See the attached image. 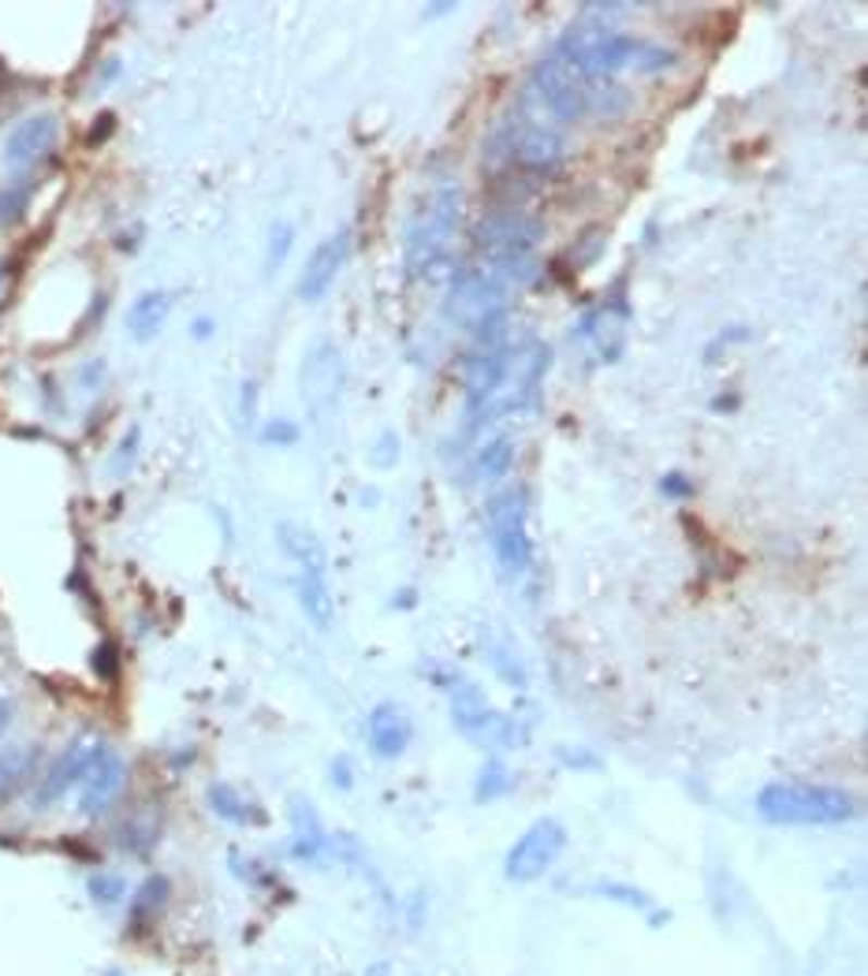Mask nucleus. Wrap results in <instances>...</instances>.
<instances>
[{
	"label": "nucleus",
	"mask_w": 868,
	"mask_h": 976,
	"mask_svg": "<svg viewBox=\"0 0 868 976\" xmlns=\"http://www.w3.org/2000/svg\"><path fill=\"white\" fill-rule=\"evenodd\" d=\"M38 760H41V749L30 742L0 749V805L15 802V797L30 786L34 771H38Z\"/></svg>",
	"instance_id": "obj_18"
},
{
	"label": "nucleus",
	"mask_w": 868,
	"mask_h": 976,
	"mask_svg": "<svg viewBox=\"0 0 868 976\" xmlns=\"http://www.w3.org/2000/svg\"><path fill=\"white\" fill-rule=\"evenodd\" d=\"M254 406H258V385H254V380H246V385H243V403H239V411H243V422H254Z\"/></svg>",
	"instance_id": "obj_40"
},
{
	"label": "nucleus",
	"mask_w": 868,
	"mask_h": 976,
	"mask_svg": "<svg viewBox=\"0 0 868 976\" xmlns=\"http://www.w3.org/2000/svg\"><path fill=\"white\" fill-rule=\"evenodd\" d=\"M660 488H663V496H671V500H689V496H694V481H689L686 474H668L660 481Z\"/></svg>",
	"instance_id": "obj_37"
},
{
	"label": "nucleus",
	"mask_w": 868,
	"mask_h": 976,
	"mask_svg": "<svg viewBox=\"0 0 868 976\" xmlns=\"http://www.w3.org/2000/svg\"><path fill=\"white\" fill-rule=\"evenodd\" d=\"M560 760L566 768H589V771L600 768V757H592V753H586V749H563Z\"/></svg>",
	"instance_id": "obj_38"
},
{
	"label": "nucleus",
	"mask_w": 868,
	"mask_h": 976,
	"mask_svg": "<svg viewBox=\"0 0 868 976\" xmlns=\"http://www.w3.org/2000/svg\"><path fill=\"white\" fill-rule=\"evenodd\" d=\"M101 377H105V362H101V358L86 362V366H83V388H86V392L101 388Z\"/></svg>",
	"instance_id": "obj_39"
},
{
	"label": "nucleus",
	"mask_w": 868,
	"mask_h": 976,
	"mask_svg": "<svg viewBox=\"0 0 868 976\" xmlns=\"http://www.w3.org/2000/svg\"><path fill=\"white\" fill-rule=\"evenodd\" d=\"M600 251H604V232H600V228H589V232L582 235V243H574L571 257H574V265H578V269H586V265L597 261Z\"/></svg>",
	"instance_id": "obj_32"
},
{
	"label": "nucleus",
	"mask_w": 868,
	"mask_h": 976,
	"mask_svg": "<svg viewBox=\"0 0 868 976\" xmlns=\"http://www.w3.org/2000/svg\"><path fill=\"white\" fill-rule=\"evenodd\" d=\"M555 57H563L578 75L586 78H611L619 71L634 68V71H663L675 64V52L652 46L645 38H634V34L615 30L604 20H574L563 30L560 46H555Z\"/></svg>",
	"instance_id": "obj_1"
},
{
	"label": "nucleus",
	"mask_w": 868,
	"mask_h": 976,
	"mask_svg": "<svg viewBox=\"0 0 868 976\" xmlns=\"http://www.w3.org/2000/svg\"><path fill=\"white\" fill-rule=\"evenodd\" d=\"M168 891H172L168 876H149V880L138 887L135 906H131V917H135L138 925H149L154 917H161V910H164V902H168Z\"/></svg>",
	"instance_id": "obj_24"
},
{
	"label": "nucleus",
	"mask_w": 868,
	"mask_h": 976,
	"mask_svg": "<svg viewBox=\"0 0 868 976\" xmlns=\"http://www.w3.org/2000/svg\"><path fill=\"white\" fill-rule=\"evenodd\" d=\"M332 786H340V791H351V760H335L332 765Z\"/></svg>",
	"instance_id": "obj_41"
},
{
	"label": "nucleus",
	"mask_w": 868,
	"mask_h": 976,
	"mask_svg": "<svg viewBox=\"0 0 868 976\" xmlns=\"http://www.w3.org/2000/svg\"><path fill=\"white\" fill-rule=\"evenodd\" d=\"M395 459H400V440H395V432H384V437L377 440V448H374V455H369V463L380 466V469H388V466H395Z\"/></svg>",
	"instance_id": "obj_35"
},
{
	"label": "nucleus",
	"mask_w": 868,
	"mask_h": 976,
	"mask_svg": "<svg viewBox=\"0 0 868 976\" xmlns=\"http://www.w3.org/2000/svg\"><path fill=\"white\" fill-rule=\"evenodd\" d=\"M123 891H127V883H123L120 876H94L90 880V899L97 906H117L123 899Z\"/></svg>",
	"instance_id": "obj_31"
},
{
	"label": "nucleus",
	"mask_w": 868,
	"mask_h": 976,
	"mask_svg": "<svg viewBox=\"0 0 868 976\" xmlns=\"http://www.w3.org/2000/svg\"><path fill=\"white\" fill-rule=\"evenodd\" d=\"M511 791V771L503 768L500 757H489V765L481 768V776H477V786H474V797L481 805L496 802V797H503Z\"/></svg>",
	"instance_id": "obj_26"
},
{
	"label": "nucleus",
	"mask_w": 868,
	"mask_h": 976,
	"mask_svg": "<svg viewBox=\"0 0 868 976\" xmlns=\"http://www.w3.org/2000/svg\"><path fill=\"white\" fill-rule=\"evenodd\" d=\"M526 97H534L545 117L560 123H578L592 112V86L586 75H578L563 57H545L529 71Z\"/></svg>",
	"instance_id": "obj_4"
},
{
	"label": "nucleus",
	"mask_w": 868,
	"mask_h": 976,
	"mask_svg": "<svg viewBox=\"0 0 868 976\" xmlns=\"http://www.w3.org/2000/svg\"><path fill=\"white\" fill-rule=\"evenodd\" d=\"M291 828H295V835H291V854H295V861H303V865L321 861L325 846H329V835H325L321 816H317L314 805L309 802L291 805Z\"/></svg>",
	"instance_id": "obj_19"
},
{
	"label": "nucleus",
	"mask_w": 868,
	"mask_h": 976,
	"mask_svg": "<svg viewBox=\"0 0 868 976\" xmlns=\"http://www.w3.org/2000/svg\"><path fill=\"white\" fill-rule=\"evenodd\" d=\"M261 440L272 443V448H291V443H298V425L291 418H272L261 429Z\"/></svg>",
	"instance_id": "obj_33"
},
{
	"label": "nucleus",
	"mask_w": 868,
	"mask_h": 976,
	"mask_svg": "<svg viewBox=\"0 0 868 976\" xmlns=\"http://www.w3.org/2000/svg\"><path fill=\"white\" fill-rule=\"evenodd\" d=\"M757 813L779 828H839L857 816V802L839 786L772 783L757 794Z\"/></svg>",
	"instance_id": "obj_2"
},
{
	"label": "nucleus",
	"mask_w": 868,
	"mask_h": 976,
	"mask_svg": "<svg viewBox=\"0 0 868 976\" xmlns=\"http://www.w3.org/2000/svg\"><path fill=\"white\" fill-rule=\"evenodd\" d=\"M451 720L477 745H515V727L503 720L469 679L451 682Z\"/></svg>",
	"instance_id": "obj_10"
},
{
	"label": "nucleus",
	"mask_w": 868,
	"mask_h": 976,
	"mask_svg": "<svg viewBox=\"0 0 868 976\" xmlns=\"http://www.w3.org/2000/svg\"><path fill=\"white\" fill-rule=\"evenodd\" d=\"M90 663H94V671H97V679H101V682H117L120 679V649L112 642L97 645L94 656H90Z\"/></svg>",
	"instance_id": "obj_30"
},
{
	"label": "nucleus",
	"mask_w": 868,
	"mask_h": 976,
	"mask_svg": "<svg viewBox=\"0 0 868 976\" xmlns=\"http://www.w3.org/2000/svg\"><path fill=\"white\" fill-rule=\"evenodd\" d=\"M206 335H212V321L209 317H198L194 321V340H206Z\"/></svg>",
	"instance_id": "obj_44"
},
{
	"label": "nucleus",
	"mask_w": 868,
	"mask_h": 976,
	"mask_svg": "<svg viewBox=\"0 0 868 976\" xmlns=\"http://www.w3.org/2000/svg\"><path fill=\"white\" fill-rule=\"evenodd\" d=\"M291 243H295V228H291L288 220H280V224H272V232H269V251H265V269H269V272H277L280 265L288 261Z\"/></svg>",
	"instance_id": "obj_29"
},
{
	"label": "nucleus",
	"mask_w": 868,
	"mask_h": 976,
	"mask_svg": "<svg viewBox=\"0 0 868 976\" xmlns=\"http://www.w3.org/2000/svg\"><path fill=\"white\" fill-rule=\"evenodd\" d=\"M12 720H15V705H12V700H0V739L8 734Z\"/></svg>",
	"instance_id": "obj_42"
},
{
	"label": "nucleus",
	"mask_w": 868,
	"mask_h": 976,
	"mask_svg": "<svg viewBox=\"0 0 868 976\" xmlns=\"http://www.w3.org/2000/svg\"><path fill=\"white\" fill-rule=\"evenodd\" d=\"M511 309V295L500 280H492L489 272L466 269L451 280L448 298H444V314L451 325L469 328V332H489V328L503 325Z\"/></svg>",
	"instance_id": "obj_6"
},
{
	"label": "nucleus",
	"mask_w": 868,
	"mask_h": 976,
	"mask_svg": "<svg viewBox=\"0 0 868 976\" xmlns=\"http://www.w3.org/2000/svg\"><path fill=\"white\" fill-rule=\"evenodd\" d=\"M563 850H566V828L560 820H552V816H545V820H537L534 828H529L526 835H518L515 846L508 850V857H503V876H508L511 883H534L555 865V861H560Z\"/></svg>",
	"instance_id": "obj_9"
},
{
	"label": "nucleus",
	"mask_w": 868,
	"mask_h": 976,
	"mask_svg": "<svg viewBox=\"0 0 868 976\" xmlns=\"http://www.w3.org/2000/svg\"><path fill=\"white\" fill-rule=\"evenodd\" d=\"M117 75H120V60H117V57H112V60H109V64H105V71H101V78H97V83H101V86H109V83H112V78H117Z\"/></svg>",
	"instance_id": "obj_43"
},
{
	"label": "nucleus",
	"mask_w": 868,
	"mask_h": 976,
	"mask_svg": "<svg viewBox=\"0 0 868 976\" xmlns=\"http://www.w3.org/2000/svg\"><path fill=\"white\" fill-rule=\"evenodd\" d=\"M168 309H172V295H164V291H146V295H138L135 306H131L127 332L135 335L138 343L154 340L168 321Z\"/></svg>",
	"instance_id": "obj_21"
},
{
	"label": "nucleus",
	"mask_w": 868,
	"mask_h": 976,
	"mask_svg": "<svg viewBox=\"0 0 868 976\" xmlns=\"http://www.w3.org/2000/svg\"><path fill=\"white\" fill-rule=\"evenodd\" d=\"M30 183H12L0 191V228H12L23 220L26 206H30Z\"/></svg>",
	"instance_id": "obj_27"
},
{
	"label": "nucleus",
	"mask_w": 868,
	"mask_h": 976,
	"mask_svg": "<svg viewBox=\"0 0 868 976\" xmlns=\"http://www.w3.org/2000/svg\"><path fill=\"white\" fill-rule=\"evenodd\" d=\"M574 335H582V340H592L600 351V358L604 362H615L619 351H623V335H626V314L615 306H604V309H592V314L582 317V325L574 328Z\"/></svg>",
	"instance_id": "obj_17"
},
{
	"label": "nucleus",
	"mask_w": 868,
	"mask_h": 976,
	"mask_svg": "<svg viewBox=\"0 0 868 976\" xmlns=\"http://www.w3.org/2000/svg\"><path fill=\"white\" fill-rule=\"evenodd\" d=\"M459 206H463V194L459 186H437L429 198L421 202V209L414 212L411 228H406V269L418 277L425 272L429 277L432 265H440L451 235L459 228Z\"/></svg>",
	"instance_id": "obj_3"
},
{
	"label": "nucleus",
	"mask_w": 868,
	"mask_h": 976,
	"mask_svg": "<svg viewBox=\"0 0 868 976\" xmlns=\"http://www.w3.org/2000/svg\"><path fill=\"white\" fill-rule=\"evenodd\" d=\"M295 597H298V608H303V615H306L317 630H329V626H332L335 605H332L329 582H325V571H298V578H295Z\"/></svg>",
	"instance_id": "obj_20"
},
{
	"label": "nucleus",
	"mask_w": 868,
	"mask_h": 976,
	"mask_svg": "<svg viewBox=\"0 0 868 976\" xmlns=\"http://www.w3.org/2000/svg\"><path fill=\"white\" fill-rule=\"evenodd\" d=\"M209 809L228 823H250L254 816H258L250 809V802H246L243 794H235L228 783H212L209 786Z\"/></svg>",
	"instance_id": "obj_25"
},
{
	"label": "nucleus",
	"mask_w": 868,
	"mask_h": 976,
	"mask_svg": "<svg viewBox=\"0 0 868 976\" xmlns=\"http://www.w3.org/2000/svg\"><path fill=\"white\" fill-rule=\"evenodd\" d=\"M112 131H117V117H112V112H101V117H97L94 127L86 131V146H90V149L105 146V142L112 138Z\"/></svg>",
	"instance_id": "obj_36"
},
{
	"label": "nucleus",
	"mask_w": 868,
	"mask_h": 976,
	"mask_svg": "<svg viewBox=\"0 0 868 976\" xmlns=\"http://www.w3.org/2000/svg\"><path fill=\"white\" fill-rule=\"evenodd\" d=\"M347 254H351L347 232H335L325 239V243H317V251L309 254V261L303 265V277H298V298L317 303V298L329 295V288L335 283V277H340Z\"/></svg>",
	"instance_id": "obj_12"
},
{
	"label": "nucleus",
	"mask_w": 868,
	"mask_h": 976,
	"mask_svg": "<svg viewBox=\"0 0 868 976\" xmlns=\"http://www.w3.org/2000/svg\"><path fill=\"white\" fill-rule=\"evenodd\" d=\"M489 537L496 563L508 578H522L534 566V537H529V508L522 488L492 496L489 503Z\"/></svg>",
	"instance_id": "obj_5"
},
{
	"label": "nucleus",
	"mask_w": 868,
	"mask_h": 976,
	"mask_svg": "<svg viewBox=\"0 0 868 976\" xmlns=\"http://www.w3.org/2000/svg\"><path fill=\"white\" fill-rule=\"evenodd\" d=\"M277 534H280L283 552L298 563V571H325V548L309 529H298V526H291V522H283Z\"/></svg>",
	"instance_id": "obj_22"
},
{
	"label": "nucleus",
	"mask_w": 868,
	"mask_h": 976,
	"mask_svg": "<svg viewBox=\"0 0 868 976\" xmlns=\"http://www.w3.org/2000/svg\"><path fill=\"white\" fill-rule=\"evenodd\" d=\"M0 280H4V269H0Z\"/></svg>",
	"instance_id": "obj_45"
},
{
	"label": "nucleus",
	"mask_w": 868,
	"mask_h": 976,
	"mask_svg": "<svg viewBox=\"0 0 868 976\" xmlns=\"http://www.w3.org/2000/svg\"><path fill=\"white\" fill-rule=\"evenodd\" d=\"M343 388V362L332 347H317L303 362V399L317 411L332 406Z\"/></svg>",
	"instance_id": "obj_15"
},
{
	"label": "nucleus",
	"mask_w": 868,
	"mask_h": 976,
	"mask_svg": "<svg viewBox=\"0 0 868 976\" xmlns=\"http://www.w3.org/2000/svg\"><path fill=\"white\" fill-rule=\"evenodd\" d=\"M496 161H511L529 172H552L563 161V138L537 120H511L489 142Z\"/></svg>",
	"instance_id": "obj_7"
},
{
	"label": "nucleus",
	"mask_w": 868,
	"mask_h": 976,
	"mask_svg": "<svg viewBox=\"0 0 868 976\" xmlns=\"http://www.w3.org/2000/svg\"><path fill=\"white\" fill-rule=\"evenodd\" d=\"M366 734H369V745H374L377 757L395 760V757H403L406 745H411L414 727H411V720H406V712L400 705H388L384 700V705H377L374 712H369Z\"/></svg>",
	"instance_id": "obj_16"
},
{
	"label": "nucleus",
	"mask_w": 868,
	"mask_h": 976,
	"mask_svg": "<svg viewBox=\"0 0 868 976\" xmlns=\"http://www.w3.org/2000/svg\"><path fill=\"white\" fill-rule=\"evenodd\" d=\"M540 239H545V224L537 217H529L526 209H492L474 228V243L489 254V261H500V257H534Z\"/></svg>",
	"instance_id": "obj_8"
},
{
	"label": "nucleus",
	"mask_w": 868,
	"mask_h": 976,
	"mask_svg": "<svg viewBox=\"0 0 868 976\" xmlns=\"http://www.w3.org/2000/svg\"><path fill=\"white\" fill-rule=\"evenodd\" d=\"M123 779H127V765H123V757L120 753H112L109 745L101 742V749H97L90 771L83 776V805H78V809H83L86 816L105 813L112 805V797L120 794Z\"/></svg>",
	"instance_id": "obj_14"
},
{
	"label": "nucleus",
	"mask_w": 868,
	"mask_h": 976,
	"mask_svg": "<svg viewBox=\"0 0 868 976\" xmlns=\"http://www.w3.org/2000/svg\"><path fill=\"white\" fill-rule=\"evenodd\" d=\"M135 459H138V429H131L117 448V455H112V474L123 477L131 466H135Z\"/></svg>",
	"instance_id": "obj_34"
},
{
	"label": "nucleus",
	"mask_w": 868,
	"mask_h": 976,
	"mask_svg": "<svg viewBox=\"0 0 868 976\" xmlns=\"http://www.w3.org/2000/svg\"><path fill=\"white\" fill-rule=\"evenodd\" d=\"M589 894H597V899H608V902H619V906H626V910H652V902L645 899L641 891H637V887H631V883H592L589 887Z\"/></svg>",
	"instance_id": "obj_28"
},
{
	"label": "nucleus",
	"mask_w": 868,
	"mask_h": 976,
	"mask_svg": "<svg viewBox=\"0 0 868 976\" xmlns=\"http://www.w3.org/2000/svg\"><path fill=\"white\" fill-rule=\"evenodd\" d=\"M97 749H101V742H71L64 753H60L57 760H52V768L41 776V786H38V805L41 809H49V805H57L60 797H64L71 786L83 783V776L90 771Z\"/></svg>",
	"instance_id": "obj_13"
},
{
	"label": "nucleus",
	"mask_w": 868,
	"mask_h": 976,
	"mask_svg": "<svg viewBox=\"0 0 868 976\" xmlns=\"http://www.w3.org/2000/svg\"><path fill=\"white\" fill-rule=\"evenodd\" d=\"M511 463H515V443H511V437L485 440L474 455V469L481 481H500V477H508Z\"/></svg>",
	"instance_id": "obj_23"
},
{
	"label": "nucleus",
	"mask_w": 868,
	"mask_h": 976,
	"mask_svg": "<svg viewBox=\"0 0 868 976\" xmlns=\"http://www.w3.org/2000/svg\"><path fill=\"white\" fill-rule=\"evenodd\" d=\"M57 135H60V123L52 112L26 117L4 142V164L12 172H26V168L41 164L52 154V146H57Z\"/></svg>",
	"instance_id": "obj_11"
}]
</instances>
